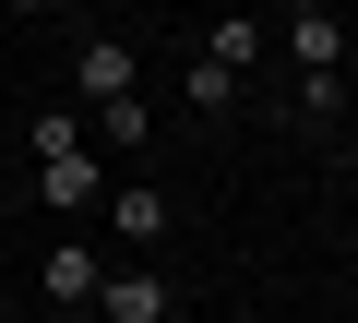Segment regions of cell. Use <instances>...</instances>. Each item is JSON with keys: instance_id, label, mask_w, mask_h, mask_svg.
I'll use <instances>...</instances> for the list:
<instances>
[{"instance_id": "cell-12", "label": "cell", "mask_w": 358, "mask_h": 323, "mask_svg": "<svg viewBox=\"0 0 358 323\" xmlns=\"http://www.w3.org/2000/svg\"><path fill=\"white\" fill-rule=\"evenodd\" d=\"M0 13H24V25H36V13H48V0H0Z\"/></svg>"}, {"instance_id": "cell-9", "label": "cell", "mask_w": 358, "mask_h": 323, "mask_svg": "<svg viewBox=\"0 0 358 323\" xmlns=\"http://www.w3.org/2000/svg\"><path fill=\"white\" fill-rule=\"evenodd\" d=\"M239 84H251V72H227V60H203V48H192V72H179V96H192L203 120H227V108H239Z\"/></svg>"}, {"instance_id": "cell-1", "label": "cell", "mask_w": 358, "mask_h": 323, "mask_svg": "<svg viewBox=\"0 0 358 323\" xmlns=\"http://www.w3.org/2000/svg\"><path fill=\"white\" fill-rule=\"evenodd\" d=\"M108 96H143V48L131 36H84L72 48V108H108Z\"/></svg>"}, {"instance_id": "cell-8", "label": "cell", "mask_w": 358, "mask_h": 323, "mask_svg": "<svg viewBox=\"0 0 358 323\" xmlns=\"http://www.w3.org/2000/svg\"><path fill=\"white\" fill-rule=\"evenodd\" d=\"M263 48H275V36H263V25H251V13H239V0H227V13H215V25H203V60H227V72H251V60H263Z\"/></svg>"}, {"instance_id": "cell-7", "label": "cell", "mask_w": 358, "mask_h": 323, "mask_svg": "<svg viewBox=\"0 0 358 323\" xmlns=\"http://www.w3.org/2000/svg\"><path fill=\"white\" fill-rule=\"evenodd\" d=\"M84 132H96L108 156H143V144H155V108H143V96H108V108H84Z\"/></svg>"}, {"instance_id": "cell-5", "label": "cell", "mask_w": 358, "mask_h": 323, "mask_svg": "<svg viewBox=\"0 0 358 323\" xmlns=\"http://www.w3.org/2000/svg\"><path fill=\"white\" fill-rule=\"evenodd\" d=\"M96 216L120 228V252H155V240H167V192H155V180H120V192H96Z\"/></svg>"}, {"instance_id": "cell-2", "label": "cell", "mask_w": 358, "mask_h": 323, "mask_svg": "<svg viewBox=\"0 0 358 323\" xmlns=\"http://www.w3.org/2000/svg\"><path fill=\"white\" fill-rule=\"evenodd\" d=\"M96 323H179V287L155 263H108L96 275Z\"/></svg>"}, {"instance_id": "cell-13", "label": "cell", "mask_w": 358, "mask_h": 323, "mask_svg": "<svg viewBox=\"0 0 358 323\" xmlns=\"http://www.w3.org/2000/svg\"><path fill=\"white\" fill-rule=\"evenodd\" d=\"M287 13H322V0H287Z\"/></svg>"}, {"instance_id": "cell-10", "label": "cell", "mask_w": 358, "mask_h": 323, "mask_svg": "<svg viewBox=\"0 0 358 323\" xmlns=\"http://www.w3.org/2000/svg\"><path fill=\"white\" fill-rule=\"evenodd\" d=\"M72 144H96L84 108H36V120H24V156H72Z\"/></svg>"}, {"instance_id": "cell-14", "label": "cell", "mask_w": 358, "mask_h": 323, "mask_svg": "<svg viewBox=\"0 0 358 323\" xmlns=\"http://www.w3.org/2000/svg\"><path fill=\"white\" fill-rule=\"evenodd\" d=\"M203 13H227V0H203Z\"/></svg>"}, {"instance_id": "cell-6", "label": "cell", "mask_w": 358, "mask_h": 323, "mask_svg": "<svg viewBox=\"0 0 358 323\" xmlns=\"http://www.w3.org/2000/svg\"><path fill=\"white\" fill-rule=\"evenodd\" d=\"M299 72H346V25H334V0H322V13H287V36H275Z\"/></svg>"}, {"instance_id": "cell-3", "label": "cell", "mask_w": 358, "mask_h": 323, "mask_svg": "<svg viewBox=\"0 0 358 323\" xmlns=\"http://www.w3.org/2000/svg\"><path fill=\"white\" fill-rule=\"evenodd\" d=\"M96 192H108V144L36 156V204H48V216H96Z\"/></svg>"}, {"instance_id": "cell-4", "label": "cell", "mask_w": 358, "mask_h": 323, "mask_svg": "<svg viewBox=\"0 0 358 323\" xmlns=\"http://www.w3.org/2000/svg\"><path fill=\"white\" fill-rule=\"evenodd\" d=\"M96 275H108V252H96V240H60V252L36 263V299H48V311H96Z\"/></svg>"}, {"instance_id": "cell-11", "label": "cell", "mask_w": 358, "mask_h": 323, "mask_svg": "<svg viewBox=\"0 0 358 323\" xmlns=\"http://www.w3.org/2000/svg\"><path fill=\"white\" fill-rule=\"evenodd\" d=\"M299 120L334 132V120H346V72H299Z\"/></svg>"}]
</instances>
